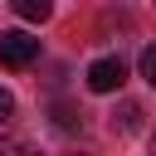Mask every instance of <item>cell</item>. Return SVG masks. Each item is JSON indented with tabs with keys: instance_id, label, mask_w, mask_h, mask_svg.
Here are the masks:
<instances>
[{
	"instance_id": "5b68a950",
	"label": "cell",
	"mask_w": 156,
	"mask_h": 156,
	"mask_svg": "<svg viewBox=\"0 0 156 156\" xmlns=\"http://www.w3.org/2000/svg\"><path fill=\"white\" fill-rule=\"evenodd\" d=\"M15 15H20V20H49L54 5H49V0H15Z\"/></svg>"
},
{
	"instance_id": "ba28073f",
	"label": "cell",
	"mask_w": 156,
	"mask_h": 156,
	"mask_svg": "<svg viewBox=\"0 0 156 156\" xmlns=\"http://www.w3.org/2000/svg\"><path fill=\"white\" fill-rule=\"evenodd\" d=\"M10 117H15V98H10V93H5V88H0V127H5V122H10Z\"/></svg>"
},
{
	"instance_id": "7a4b0ae2",
	"label": "cell",
	"mask_w": 156,
	"mask_h": 156,
	"mask_svg": "<svg viewBox=\"0 0 156 156\" xmlns=\"http://www.w3.org/2000/svg\"><path fill=\"white\" fill-rule=\"evenodd\" d=\"M122 83H127V63H122V58L107 54V58H93V63H88V88H93V93H117Z\"/></svg>"
},
{
	"instance_id": "9c48e42d",
	"label": "cell",
	"mask_w": 156,
	"mask_h": 156,
	"mask_svg": "<svg viewBox=\"0 0 156 156\" xmlns=\"http://www.w3.org/2000/svg\"><path fill=\"white\" fill-rule=\"evenodd\" d=\"M146 156H156V127H151V146H146Z\"/></svg>"
},
{
	"instance_id": "3957f363",
	"label": "cell",
	"mask_w": 156,
	"mask_h": 156,
	"mask_svg": "<svg viewBox=\"0 0 156 156\" xmlns=\"http://www.w3.org/2000/svg\"><path fill=\"white\" fill-rule=\"evenodd\" d=\"M141 102H132V98H122L117 107H112V117H107V132L112 136H132V132H141Z\"/></svg>"
},
{
	"instance_id": "6da1fadb",
	"label": "cell",
	"mask_w": 156,
	"mask_h": 156,
	"mask_svg": "<svg viewBox=\"0 0 156 156\" xmlns=\"http://www.w3.org/2000/svg\"><path fill=\"white\" fill-rule=\"evenodd\" d=\"M39 58V39L24 29H5L0 34V68H29Z\"/></svg>"
},
{
	"instance_id": "8992f818",
	"label": "cell",
	"mask_w": 156,
	"mask_h": 156,
	"mask_svg": "<svg viewBox=\"0 0 156 156\" xmlns=\"http://www.w3.org/2000/svg\"><path fill=\"white\" fill-rule=\"evenodd\" d=\"M0 156H39V151H34L24 136H5V132H0Z\"/></svg>"
},
{
	"instance_id": "30bf717a",
	"label": "cell",
	"mask_w": 156,
	"mask_h": 156,
	"mask_svg": "<svg viewBox=\"0 0 156 156\" xmlns=\"http://www.w3.org/2000/svg\"><path fill=\"white\" fill-rule=\"evenodd\" d=\"M68 156H83V151H68Z\"/></svg>"
},
{
	"instance_id": "52a82bcc",
	"label": "cell",
	"mask_w": 156,
	"mask_h": 156,
	"mask_svg": "<svg viewBox=\"0 0 156 156\" xmlns=\"http://www.w3.org/2000/svg\"><path fill=\"white\" fill-rule=\"evenodd\" d=\"M136 68H141V78H146V83L156 88V44H146V49H141V58H136Z\"/></svg>"
},
{
	"instance_id": "277c9868",
	"label": "cell",
	"mask_w": 156,
	"mask_h": 156,
	"mask_svg": "<svg viewBox=\"0 0 156 156\" xmlns=\"http://www.w3.org/2000/svg\"><path fill=\"white\" fill-rule=\"evenodd\" d=\"M54 127L78 132V127H83V107H73V102H54Z\"/></svg>"
}]
</instances>
